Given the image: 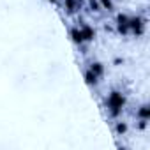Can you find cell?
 <instances>
[{"label": "cell", "mask_w": 150, "mask_h": 150, "mask_svg": "<svg viewBox=\"0 0 150 150\" xmlns=\"http://www.w3.org/2000/svg\"><path fill=\"white\" fill-rule=\"evenodd\" d=\"M124 103H125V99H124V96H122L120 92H113V94L110 96V99H108V104H110L113 115H117V113L120 111V108L124 106Z\"/></svg>", "instance_id": "cell-1"}, {"label": "cell", "mask_w": 150, "mask_h": 150, "mask_svg": "<svg viewBox=\"0 0 150 150\" xmlns=\"http://www.w3.org/2000/svg\"><path fill=\"white\" fill-rule=\"evenodd\" d=\"M129 28H132L136 34H141V32H143V21H141L139 18L129 20Z\"/></svg>", "instance_id": "cell-2"}, {"label": "cell", "mask_w": 150, "mask_h": 150, "mask_svg": "<svg viewBox=\"0 0 150 150\" xmlns=\"http://www.w3.org/2000/svg\"><path fill=\"white\" fill-rule=\"evenodd\" d=\"M80 34H81L83 41H90V39H94V30H92L90 27H81V28H80Z\"/></svg>", "instance_id": "cell-3"}, {"label": "cell", "mask_w": 150, "mask_h": 150, "mask_svg": "<svg viewBox=\"0 0 150 150\" xmlns=\"http://www.w3.org/2000/svg\"><path fill=\"white\" fill-rule=\"evenodd\" d=\"M118 30H120V32H124V34L129 30V20H127L125 16H122V14L118 16Z\"/></svg>", "instance_id": "cell-4"}, {"label": "cell", "mask_w": 150, "mask_h": 150, "mask_svg": "<svg viewBox=\"0 0 150 150\" xmlns=\"http://www.w3.org/2000/svg\"><path fill=\"white\" fill-rule=\"evenodd\" d=\"M85 80H87V83H88V85H92V83H96V81H97V76H96L92 71H88V72L85 74Z\"/></svg>", "instance_id": "cell-5"}, {"label": "cell", "mask_w": 150, "mask_h": 150, "mask_svg": "<svg viewBox=\"0 0 150 150\" xmlns=\"http://www.w3.org/2000/svg\"><path fill=\"white\" fill-rule=\"evenodd\" d=\"M71 35H72V41H74V42H83V37H81L80 30H72Z\"/></svg>", "instance_id": "cell-6"}, {"label": "cell", "mask_w": 150, "mask_h": 150, "mask_svg": "<svg viewBox=\"0 0 150 150\" xmlns=\"http://www.w3.org/2000/svg\"><path fill=\"white\" fill-rule=\"evenodd\" d=\"M96 76H99V74H103V65L101 64H92V69H90Z\"/></svg>", "instance_id": "cell-7"}, {"label": "cell", "mask_w": 150, "mask_h": 150, "mask_svg": "<svg viewBox=\"0 0 150 150\" xmlns=\"http://www.w3.org/2000/svg\"><path fill=\"white\" fill-rule=\"evenodd\" d=\"M139 117H141V118H148V117H150V110H148V106H143V108L139 110Z\"/></svg>", "instance_id": "cell-8"}, {"label": "cell", "mask_w": 150, "mask_h": 150, "mask_svg": "<svg viewBox=\"0 0 150 150\" xmlns=\"http://www.w3.org/2000/svg\"><path fill=\"white\" fill-rule=\"evenodd\" d=\"M101 2H103V6H104L108 11H111V9H113V2H111V0H101Z\"/></svg>", "instance_id": "cell-9"}, {"label": "cell", "mask_w": 150, "mask_h": 150, "mask_svg": "<svg viewBox=\"0 0 150 150\" xmlns=\"http://www.w3.org/2000/svg\"><path fill=\"white\" fill-rule=\"evenodd\" d=\"M65 4H67L69 11H74V0H65Z\"/></svg>", "instance_id": "cell-10"}, {"label": "cell", "mask_w": 150, "mask_h": 150, "mask_svg": "<svg viewBox=\"0 0 150 150\" xmlns=\"http://www.w3.org/2000/svg\"><path fill=\"white\" fill-rule=\"evenodd\" d=\"M125 129H127L125 124H118V125H117V131H118V132H125Z\"/></svg>", "instance_id": "cell-11"}, {"label": "cell", "mask_w": 150, "mask_h": 150, "mask_svg": "<svg viewBox=\"0 0 150 150\" xmlns=\"http://www.w3.org/2000/svg\"><path fill=\"white\" fill-rule=\"evenodd\" d=\"M90 6H92V9H94V11H97V2H94V0H92Z\"/></svg>", "instance_id": "cell-12"}]
</instances>
